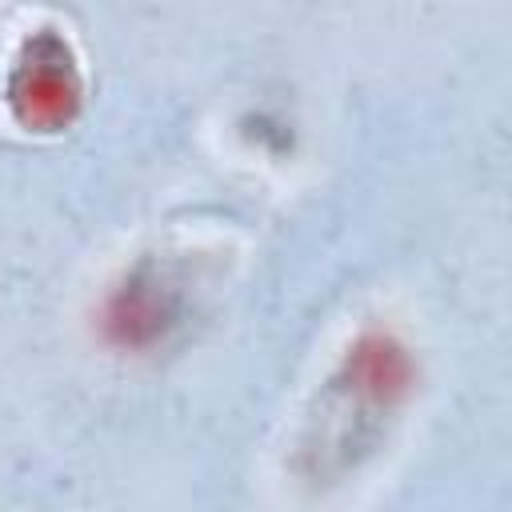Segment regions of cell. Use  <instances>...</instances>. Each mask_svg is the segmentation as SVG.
I'll return each instance as SVG.
<instances>
[{
    "mask_svg": "<svg viewBox=\"0 0 512 512\" xmlns=\"http://www.w3.org/2000/svg\"><path fill=\"white\" fill-rule=\"evenodd\" d=\"M8 100L28 128H60L80 104V76L68 44L52 32H40L24 44V56L12 68Z\"/></svg>",
    "mask_w": 512,
    "mask_h": 512,
    "instance_id": "3",
    "label": "cell"
},
{
    "mask_svg": "<svg viewBox=\"0 0 512 512\" xmlns=\"http://www.w3.org/2000/svg\"><path fill=\"white\" fill-rule=\"evenodd\" d=\"M196 276L184 256L144 252L108 288L100 328L104 340L124 352H152L176 336L196 308Z\"/></svg>",
    "mask_w": 512,
    "mask_h": 512,
    "instance_id": "2",
    "label": "cell"
},
{
    "mask_svg": "<svg viewBox=\"0 0 512 512\" xmlns=\"http://www.w3.org/2000/svg\"><path fill=\"white\" fill-rule=\"evenodd\" d=\"M412 384L408 348L392 332H364L320 388L308 412L296 464L312 484H332L356 472L396 420Z\"/></svg>",
    "mask_w": 512,
    "mask_h": 512,
    "instance_id": "1",
    "label": "cell"
}]
</instances>
